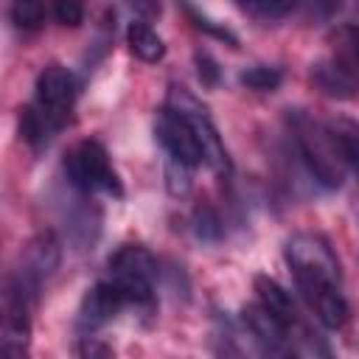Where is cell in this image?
<instances>
[{
	"label": "cell",
	"instance_id": "cell-10",
	"mask_svg": "<svg viewBox=\"0 0 359 359\" xmlns=\"http://www.w3.org/2000/svg\"><path fill=\"white\" fill-rule=\"evenodd\" d=\"M309 81L317 93L337 98V101H348L359 93V76L345 62H339L337 56L314 62L309 70Z\"/></svg>",
	"mask_w": 359,
	"mask_h": 359
},
{
	"label": "cell",
	"instance_id": "cell-18",
	"mask_svg": "<svg viewBox=\"0 0 359 359\" xmlns=\"http://www.w3.org/2000/svg\"><path fill=\"white\" fill-rule=\"evenodd\" d=\"M191 224H194L196 238H202V241H219V238H222V233H224V227H222V219H219L216 208H210V205H205V202L194 208Z\"/></svg>",
	"mask_w": 359,
	"mask_h": 359
},
{
	"label": "cell",
	"instance_id": "cell-11",
	"mask_svg": "<svg viewBox=\"0 0 359 359\" xmlns=\"http://www.w3.org/2000/svg\"><path fill=\"white\" fill-rule=\"evenodd\" d=\"M129 303H126V297H123V292L112 283V280H98L87 294H84V300H81V311H79V323L84 325V328H101V325H107L121 309H126Z\"/></svg>",
	"mask_w": 359,
	"mask_h": 359
},
{
	"label": "cell",
	"instance_id": "cell-19",
	"mask_svg": "<svg viewBox=\"0 0 359 359\" xmlns=\"http://www.w3.org/2000/svg\"><path fill=\"white\" fill-rule=\"evenodd\" d=\"M11 22L17 25V28H25V31H34V28H39L42 22H45V6L39 3V0H17L14 6H11Z\"/></svg>",
	"mask_w": 359,
	"mask_h": 359
},
{
	"label": "cell",
	"instance_id": "cell-23",
	"mask_svg": "<svg viewBox=\"0 0 359 359\" xmlns=\"http://www.w3.org/2000/svg\"><path fill=\"white\" fill-rule=\"evenodd\" d=\"M241 8H244L247 14H252V17H261V20H280V17H286V14L294 8V3H280V0H247V3H241Z\"/></svg>",
	"mask_w": 359,
	"mask_h": 359
},
{
	"label": "cell",
	"instance_id": "cell-14",
	"mask_svg": "<svg viewBox=\"0 0 359 359\" xmlns=\"http://www.w3.org/2000/svg\"><path fill=\"white\" fill-rule=\"evenodd\" d=\"M59 129H62V126H56L34 101L20 109V135H22V140H25L34 151L45 149V146L50 143V137H53Z\"/></svg>",
	"mask_w": 359,
	"mask_h": 359
},
{
	"label": "cell",
	"instance_id": "cell-13",
	"mask_svg": "<svg viewBox=\"0 0 359 359\" xmlns=\"http://www.w3.org/2000/svg\"><path fill=\"white\" fill-rule=\"evenodd\" d=\"M255 294H258V303L275 314L286 328H292L297 323V309H294V300L292 294L269 275H255Z\"/></svg>",
	"mask_w": 359,
	"mask_h": 359
},
{
	"label": "cell",
	"instance_id": "cell-6",
	"mask_svg": "<svg viewBox=\"0 0 359 359\" xmlns=\"http://www.w3.org/2000/svg\"><path fill=\"white\" fill-rule=\"evenodd\" d=\"M76 95H79V81L76 76L59 65V62H50L39 70L36 76V95H34V104L56 123V126H65L70 112H73V104H76Z\"/></svg>",
	"mask_w": 359,
	"mask_h": 359
},
{
	"label": "cell",
	"instance_id": "cell-1",
	"mask_svg": "<svg viewBox=\"0 0 359 359\" xmlns=\"http://www.w3.org/2000/svg\"><path fill=\"white\" fill-rule=\"evenodd\" d=\"M286 264L294 275L300 294L325 328H342L348 320V303L342 294L339 261L320 233H294L286 241Z\"/></svg>",
	"mask_w": 359,
	"mask_h": 359
},
{
	"label": "cell",
	"instance_id": "cell-2",
	"mask_svg": "<svg viewBox=\"0 0 359 359\" xmlns=\"http://www.w3.org/2000/svg\"><path fill=\"white\" fill-rule=\"evenodd\" d=\"M289 129H292L297 151L306 160L314 180L325 188H339L351 165H348V157L342 151V143H339L334 126L311 118L303 109H294V112H289Z\"/></svg>",
	"mask_w": 359,
	"mask_h": 359
},
{
	"label": "cell",
	"instance_id": "cell-20",
	"mask_svg": "<svg viewBox=\"0 0 359 359\" xmlns=\"http://www.w3.org/2000/svg\"><path fill=\"white\" fill-rule=\"evenodd\" d=\"M188 17H191V22H194V28L196 31H205V34H210V36H216V39H222V42H227L230 48H236L238 45V36L230 31V28H224V25H219L216 20H210L208 14H202L199 8H194V6H185L182 8Z\"/></svg>",
	"mask_w": 359,
	"mask_h": 359
},
{
	"label": "cell",
	"instance_id": "cell-15",
	"mask_svg": "<svg viewBox=\"0 0 359 359\" xmlns=\"http://www.w3.org/2000/svg\"><path fill=\"white\" fill-rule=\"evenodd\" d=\"M126 45H129V50H132L137 59H143V62H149V65H154V62H160V59L165 56V42H163V36H160L146 20H132V22H129V28H126Z\"/></svg>",
	"mask_w": 359,
	"mask_h": 359
},
{
	"label": "cell",
	"instance_id": "cell-25",
	"mask_svg": "<svg viewBox=\"0 0 359 359\" xmlns=\"http://www.w3.org/2000/svg\"><path fill=\"white\" fill-rule=\"evenodd\" d=\"M53 17H56L59 25L76 28V25H81V20H84V8H81V3H76V0H59V3H53Z\"/></svg>",
	"mask_w": 359,
	"mask_h": 359
},
{
	"label": "cell",
	"instance_id": "cell-22",
	"mask_svg": "<svg viewBox=\"0 0 359 359\" xmlns=\"http://www.w3.org/2000/svg\"><path fill=\"white\" fill-rule=\"evenodd\" d=\"M191 171L194 168H188V165H182V163H177V160H165V188H168V194L171 196H185L188 194V188H191Z\"/></svg>",
	"mask_w": 359,
	"mask_h": 359
},
{
	"label": "cell",
	"instance_id": "cell-12",
	"mask_svg": "<svg viewBox=\"0 0 359 359\" xmlns=\"http://www.w3.org/2000/svg\"><path fill=\"white\" fill-rule=\"evenodd\" d=\"M216 356L219 359H264L252 337L241 323L224 320L216 331Z\"/></svg>",
	"mask_w": 359,
	"mask_h": 359
},
{
	"label": "cell",
	"instance_id": "cell-24",
	"mask_svg": "<svg viewBox=\"0 0 359 359\" xmlns=\"http://www.w3.org/2000/svg\"><path fill=\"white\" fill-rule=\"evenodd\" d=\"M194 62H196V73H199V81L205 87H216L219 79H222V70L216 65V59L208 53V50H196L194 53Z\"/></svg>",
	"mask_w": 359,
	"mask_h": 359
},
{
	"label": "cell",
	"instance_id": "cell-4",
	"mask_svg": "<svg viewBox=\"0 0 359 359\" xmlns=\"http://www.w3.org/2000/svg\"><path fill=\"white\" fill-rule=\"evenodd\" d=\"M109 278L126 297L129 306L154 309V278L157 261L143 244H123L107 261Z\"/></svg>",
	"mask_w": 359,
	"mask_h": 359
},
{
	"label": "cell",
	"instance_id": "cell-26",
	"mask_svg": "<svg viewBox=\"0 0 359 359\" xmlns=\"http://www.w3.org/2000/svg\"><path fill=\"white\" fill-rule=\"evenodd\" d=\"M81 359H112V353H109V348H107L104 342L87 337V339L81 342Z\"/></svg>",
	"mask_w": 359,
	"mask_h": 359
},
{
	"label": "cell",
	"instance_id": "cell-7",
	"mask_svg": "<svg viewBox=\"0 0 359 359\" xmlns=\"http://www.w3.org/2000/svg\"><path fill=\"white\" fill-rule=\"evenodd\" d=\"M154 135L160 140V146L165 149V154L188 168H196L202 165V149H199V140H196V132L194 126L174 109H168L163 104V109L157 112L154 118Z\"/></svg>",
	"mask_w": 359,
	"mask_h": 359
},
{
	"label": "cell",
	"instance_id": "cell-5",
	"mask_svg": "<svg viewBox=\"0 0 359 359\" xmlns=\"http://www.w3.org/2000/svg\"><path fill=\"white\" fill-rule=\"evenodd\" d=\"M165 107L180 112L196 132V140H199V149H202V160L208 168H213L216 174H230V157H227V149L219 137V129L213 126L208 109L185 90V87H177L171 84L168 87V95H165Z\"/></svg>",
	"mask_w": 359,
	"mask_h": 359
},
{
	"label": "cell",
	"instance_id": "cell-16",
	"mask_svg": "<svg viewBox=\"0 0 359 359\" xmlns=\"http://www.w3.org/2000/svg\"><path fill=\"white\" fill-rule=\"evenodd\" d=\"M334 56L359 76V22L342 25L334 34Z\"/></svg>",
	"mask_w": 359,
	"mask_h": 359
},
{
	"label": "cell",
	"instance_id": "cell-17",
	"mask_svg": "<svg viewBox=\"0 0 359 359\" xmlns=\"http://www.w3.org/2000/svg\"><path fill=\"white\" fill-rule=\"evenodd\" d=\"M238 81H241L247 90H255V93H272V90H278V84L283 81V73H280V67L252 65V67L241 70Z\"/></svg>",
	"mask_w": 359,
	"mask_h": 359
},
{
	"label": "cell",
	"instance_id": "cell-9",
	"mask_svg": "<svg viewBox=\"0 0 359 359\" xmlns=\"http://www.w3.org/2000/svg\"><path fill=\"white\" fill-rule=\"evenodd\" d=\"M59 266V241L50 230L36 233L25 250H22V266L17 272V278L22 280V286H28L34 294L39 292L42 280Z\"/></svg>",
	"mask_w": 359,
	"mask_h": 359
},
{
	"label": "cell",
	"instance_id": "cell-3",
	"mask_svg": "<svg viewBox=\"0 0 359 359\" xmlns=\"http://www.w3.org/2000/svg\"><path fill=\"white\" fill-rule=\"evenodd\" d=\"M65 174L73 188L81 194H107V196H123L121 177L107 154V149L87 137L67 149L65 154Z\"/></svg>",
	"mask_w": 359,
	"mask_h": 359
},
{
	"label": "cell",
	"instance_id": "cell-8",
	"mask_svg": "<svg viewBox=\"0 0 359 359\" xmlns=\"http://www.w3.org/2000/svg\"><path fill=\"white\" fill-rule=\"evenodd\" d=\"M238 323L247 328V334L252 337V342L258 345L264 359H297L289 345V328L275 314H269L261 303L244 306Z\"/></svg>",
	"mask_w": 359,
	"mask_h": 359
},
{
	"label": "cell",
	"instance_id": "cell-21",
	"mask_svg": "<svg viewBox=\"0 0 359 359\" xmlns=\"http://www.w3.org/2000/svg\"><path fill=\"white\" fill-rule=\"evenodd\" d=\"M339 143H342V151L348 157V165L359 168V123L353 121H339V123H331Z\"/></svg>",
	"mask_w": 359,
	"mask_h": 359
}]
</instances>
